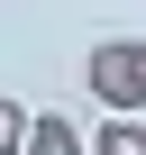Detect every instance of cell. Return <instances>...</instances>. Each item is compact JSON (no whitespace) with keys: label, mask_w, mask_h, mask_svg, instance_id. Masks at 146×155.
<instances>
[{"label":"cell","mask_w":146,"mask_h":155,"mask_svg":"<svg viewBox=\"0 0 146 155\" xmlns=\"http://www.w3.org/2000/svg\"><path fill=\"white\" fill-rule=\"evenodd\" d=\"M18 155H91L82 137H73V119H55V110H28V146Z\"/></svg>","instance_id":"cell-2"},{"label":"cell","mask_w":146,"mask_h":155,"mask_svg":"<svg viewBox=\"0 0 146 155\" xmlns=\"http://www.w3.org/2000/svg\"><path fill=\"white\" fill-rule=\"evenodd\" d=\"M82 91L110 119H146V37H101L82 55Z\"/></svg>","instance_id":"cell-1"},{"label":"cell","mask_w":146,"mask_h":155,"mask_svg":"<svg viewBox=\"0 0 146 155\" xmlns=\"http://www.w3.org/2000/svg\"><path fill=\"white\" fill-rule=\"evenodd\" d=\"M18 146H28V110L0 91V155H18Z\"/></svg>","instance_id":"cell-4"},{"label":"cell","mask_w":146,"mask_h":155,"mask_svg":"<svg viewBox=\"0 0 146 155\" xmlns=\"http://www.w3.org/2000/svg\"><path fill=\"white\" fill-rule=\"evenodd\" d=\"M82 146H91V155H146V119H101Z\"/></svg>","instance_id":"cell-3"}]
</instances>
